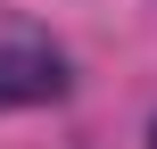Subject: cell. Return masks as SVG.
<instances>
[{
    "label": "cell",
    "instance_id": "6da1fadb",
    "mask_svg": "<svg viewBox=\"0 0 157 149\" xmlns=\"http://www.w3.org/2000/svg\"><path fill=\"white\" fill-rule=\"evenodd\" d=\"M66 91V58L58 50H0V108H33Z\"/></svg>",
    "mask_w": 157,
    "mask_h": 149
},
{
    "label": "cell",
    "instance_id": "7a4b0ae2",
    "mask_svg": "<svg viewBox=\"0 0 157 149\" xmlns=\"http://www.w3.org/2000/svg\"><path fill=\"white\" fill-rule=\"evenodd\" d=\"M149 149H157V124H149Z\"/></svg>",
    "mask_w": 157,
    "mask_h": 149
}]
</instances>
